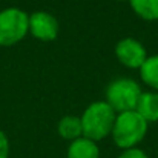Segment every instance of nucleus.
Segmentation results:
<instances>
[{"label": "nucleus", "instance_id": "nucleus-1", "mask_svg": "<svg viewBox=\"0 0 158 158\" xmlns=\"http://www.w3.org/2000/svg\"><path fill=\"white\" fill-rule=\"evenodd\" d=\"M148 129L149 123L137 110H126L117 114L110 137L114 144L124 151L131 148H138V144L148 135Z\"/></svg>", "mask_w": 158, "mask_h": 158}, {"label": "nucleus", "instance_id": "nucleus-2", "mask_svg": "<svg viewBox=\"0 0 158 158\" xmlns=\"http://www.w3.org/2000/svg\"><path fill=\"white\" fill-rule=\"evenodd\" d=\"M117 112L105 100L94 102L88 106L80 115L83 137L98 143L110 135Z\"/></svg>", "mask_w": 158, "mask_h": 158}, {"label": "nucleus", "instance_id": "nucleus-3", "mask_svg": "<svg viewBox=\"0 0 158 158\" xmlns=\"http://www.w3.org/2000/svg\"><path fill=\"white\" fill-rule=\"evenodd\" d=\"M143 89L138 81L127 77L112 80L105 89V102L117 114L126 110H135Z\"/></svg>", "mask_w": 158, "mask_h": 158}, {"label": "nucleus", "instance_id": "nucleus-4", "mask_svg": "<svg viewBox=\"0 0 158 158\" xmlns=\"http://www.w3.org/2000/svg\"><path fill=\"white\" fill-rule=\"evenodd\" d=\"M29 34V14L11 6L0 11V46H12Z\"/></svg>", "mask_w": 158, "mask_h": 158}, {"label": "nucleus", "instance_id": "nucleus-5", "mask_svg": "<svg viewBox=\"0 0 158 158\" xmlns=\"http://www.w3.org/2000/svg\"><path fill=\"white\" fill-rule=\"evenodd\" d=\"M114 52L117 60L127 69H140L144 60L148 58V51L144 45L134 37L121 39L115 45Z\"/></svg>", "mask_w": 158, "mask_h": 158}, {"label": "nucleus", "instance_id": "nucleus-6", "mask_svg": "<svg viewBox=\"0 0 158 158\" xmlns=\"http://www.w3.org/2000/svg\"><path fill=\"white\" fill-rule=\"evenodd\" d=\"M60 32L57 17L46 11H35L29 14V34L40 42H52Z\"/></svg>", "mask_w": 158, "mask_h": 158}, {"label": "nucleus", "instance_id": "nucleus-7", "mask_svg": "<svg viewBox=\"0 0 158 158\" xmlns=\"http://www.w3.org/2000/svg\"><path fill=\"white\" fill-rule=\"evenodd\" d=\"M66 158H100V148L95 141L80 137L69 143Z\"/></svg>", "mask_w": 158, "mask_h": 158}, {"label": "nucleus", "instance_id": "nucleus-8", "mask_svg": "<svg viewBox=\"0 0 158 158\" xmlns=\"http://www.w3.org/2000/svg\"><path fill=\"white\" fill-rule=\"evenodd\" d=\"M135 110L148 123H157L158 121V92H155V91H143Z\"/></svg>", "mask_w": 158, "mask_h": 158}, {"label": "nucleus", "instance_id": "nucleus-9", "mask_svg": "<svg viewBox=\"0 0 158 158\" xmlns=\"http://www.w3.org/2000/svg\"><path fill=\"white\" fill-rule=\"evenodd\" d=\"M57 132L58 135L66 140V141H74L80 137H83V129H81V120L80 117L75 115H64L58 120L57 124Z\"/></svg>", "mask_w": 158, "mask_h": 158}, {"label": "nucleus", "instance_id": "nucleus-10", "mask_svg": "<svg viewBox=\"0 0 158 158\" xmlns=\"http://www.w3.org/2000/svg\"><path fill=\"white\" fill-rule=\"evenodd\" d=\"M141 81L151 89L158 92V54L157 55H148L141 68L138 69Z\"/></svg>", "mask_w": 158, "mask_h": 158}, {"label": "nucleus", "instance_id": "nucleus-11", "mask_svg": "<svg viewBox=\"0 0 158 158\" xmlns=\"http://www.w3.org/2000/svg\"><path fill=\"white\" fill-rule=\"evenodd\" d=\"M137 17L146 22L158 20V0H127Z\"/></svg>", "mask_w": 158, "mask_h": 158}, {"label": "nucleus", "instance_id": "nucleus-12", "mask_svg": "<svg viewBox=\"0 0 158 158\" xmlns=\"http://www.w3.org/2000/svg\"><path fill=\"white\" fill-rule=\"evenodd\" d=\"M117 158H149V155L140 148H131V149L121 151Z\"/></svg>", "mask_w": 158, "mask_h": 158}, {"label": "nucleus", "instance_id": "nucleus-13", "mask_svg": "<svg viewBox=\"0 0 158 158\" xmlns=\"http://www.w3.org/2000/svg\"><path fill=\"white\" fill-rule=\"evenodd\" d=\"M9 151H11L9 140L6 134L0 129V158H9Z\"/></svg>", "mask_w": 158, "mask_h": 158}, {"label": "nucleus", "instance_id": "nucleus-14", "mask_svg": "<svg viewBox=\"0 0 158 158\" xmlns=\"http://www.w3.org/2000/svg\"><path fill=\"white\" fill-rule=\"evenodd\" d=\"M117 2H126V0H117Z\"/></svg>", "mask_w": 158, "mask_h": 158}]
</instances>
